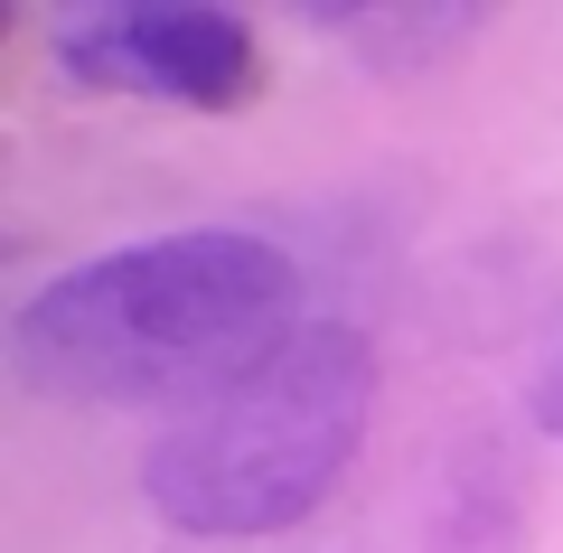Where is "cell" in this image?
<instances>
[{
    "mask_svg": "<svg viewBox=\"0 0 563 553\" xmlns=\"http://www.w3.org/2000/svg\"><path fill=\"white\" fill-rule=\"evenodd\" d=\"M291 300H301V273L273 235L188 225V235L95 254L47 291H29L10 319V356L38 395L66 403H198L207 385H225L273 338L301 329Z\"/></svg>",
    "mask_w": 563,
    "mask_h": 553,
    "instance_id": "cell-1",
    "label": "cell"
},
{
    "mask_svg": "<svg viewBox=\"0 0 563 553\" xmlns=\"http://www.w3.org/2000/svg\"><path fill=\"white\" fill-rule=\"evenodd\" d=\"M366 422H376V347L347 319H301L291 338L207 385L141 451V497L179 534L254 544L329 507Z\"/></svg>",
    "mask_w": 563,
    "mask_h": 553,
    "instance_id": "cell-2",
    "label": "cell"
},
{
    "mask_svg": "<svg viewBox=\"0 0 563 553\" xmlns=\"http://www.w3.org/2000/svg\"><path fill=\"white\" fill-rule=\"evenodd\" d=\"M57 66L103 95H151L188 113H235L263 95V38L235 10L151 0V10H76L57 20Z\"/></svg>",
    "mask_w": 563,
    "mask_h": 553,
    "instance_id": "cell-3",
    "label": "cell"
},
{
    "mask_svg": "<svg viewBox=\"0 0 563 553\" xmlns=\"http://www.w3.org/2000/svg\"><path fill=\"white\" fill-rule=\"evenodd\" d=\"M310 29L339 38V47H357V66L422 76V66L461 57V47L488 29V10H470V0H366V10H310Z\"/></svg>",
    "mask_w": 563,
    "mask_h": 553,
    "instance_id": "cell-4",
    "label": "cell"
},
{
    "mask_svg": "<svg viewBox=\"0 0 563 553\" xmlns=\"http://www.w3.org/2000/svg\"><path fill=\"white\" fill-rule=\"evenodd\" d=\"M536 422L563 441V347H544V356H536Z\"/></svg>",
    "mask_w": 563,
    "mask_h": 553,
    "instance_id": "cell-5",
    "label": "cell"
}]
</instances>
